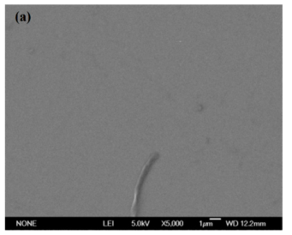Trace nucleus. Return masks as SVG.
Returning a JSON list of instances; mask_svg holds the SVG:
<instances>
[{"mask_svg":"<svg viewBox=\"0 0 292 235\" xmlns=\"http://www.w3.org/2000/svg\"><path fill=\"white\" fill-rule=\"evenodd\" d=\"M15 19L18 23H22V22L29 23L31 19V15L27 10H19L15 14Z\"/></svg>","mask_w":292,"mask_h":235,"instance_id":"nucleus-1","label":"nucleus"}]
</instances>
